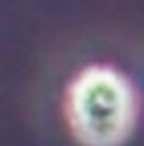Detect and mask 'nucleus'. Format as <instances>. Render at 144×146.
<instances>
[{
    "instance_id": "obj_1",
    "label": "nucleus",
    "mask_w": 144,
    "mask_h": 146,
    "mask_svg": "<svg viewBox=\"0 0 144 146\" xmlns=\"http://www.w3.org/2000/svg\"><path fill=\"white\" fill-rule=\"evenodd\" d=\"M63 118L79 146H124L139 118L137 89L115 65L89 63L67 82Z\"/></svg>"
}]
</instances>
